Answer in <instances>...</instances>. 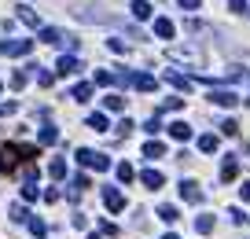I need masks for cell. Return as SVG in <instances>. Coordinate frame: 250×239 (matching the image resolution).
<instances>
[{
  "label": "cell",
  "mask_w": 250,
  "mask_h": 239,
  "mask_svg": "<svg viewBox=\"0 0 250 239\" xmlns=\"http://www.w3.org/2000/svg\"><path fill=\"white\" fill-rule=\"evenodd\" d=\"M18 158H37V147H30V144H4V147H0V169H4V173H11V169H15L18 165Z\"/></svg>",
  "instance_id": "obj_1"
},
{
  "label": "cell",
  "mask_w": 250,
  "mask_h": 239,
  "mask_svg": "<svg viewBox=\"0 0 250 239\" xmlns=\"http://www.w3.org/2000/svg\"><path fill=\"white\" fill-rule=\"evenodd\" d=\"M41 41L55 44V48H77V37H70V33H63V30H52V26L41 30Z\"/></svg>",
  "instance_id": "obj_2"
},
{
  "label": "cell",
  "mask_w": 250,
  "mask_h": 239,
  "mask_svg": "<svg viewBox=\"0 0 250 239\" xmlns=\"http://www.w3.org/2000/svg\"><path fill=\"white\" fill-rule=\"evenodd\" d=\"M77 162L81 165H89V169H107V155H100V151H89V147H81L77 151Z\"/></svg>",
  "instance_id": "obj_3"
},
{
  "label": "cell",
  "mask_w": 250,
  "mask_h": 239,
  "mask_svg": "<svg viewBox=\"0 0 250 239\" xmlns=\"http://www.w3.org/2000/svg\"><path fill=\"white\" fill-rule=\"evenodd\" d=\"M30 48H34L30 41H4L0 44V55H26Z\"/></svg>",
  "instance_id": "obj_4"
},
{
  "label": "cell",
  "mask_w": 250,
  "mask_h": 239,
  "mask_svg": "<svg viewBox=\"0 0 250 239\" xmlns=\"http://www.w3.org/2000/svg\"><path fill=\"white\" fill-rule=\"evenodd\" d=\"M210 99H214L217 107H235V103H239V96H235L232 89H228V92H225V89H217V92H214Z\"/></svg>",
  "instance_id": "obj_5"
},
{
  "label": "cell",
  "mask_w": 250,
  "mask_h": 239,
  "mask_svg": "<svg viewBox=\"0 0 250 239\" xmlns=\"http://www.w3.org/2000/svg\"><path fill=\"white\" fill-rule=\"evenodd\" d=\"M103 202H107V210H122V206H125L122 191H114V188H107V191H103Z\"/></svg>",
  "instance_id": "obj_6"
},
{
  "label": "cell",
  "mask_w": 250,
  "mask_h": 239,
  "mask_svg": "<svg viewBox=\"0 0 250 239\" xmlns=\"http://www.w3.org/2000/svg\"><path fill=\"white\" fill-rule=\"evenodd\" d=\"M162 77H166V81L173 85V89H184V92L192 89V81H188V77H184V74H177V70H166V74H162Z\"/></svg>",
  "instance_id": "obj_7"
},
{
  "label": "cell",
  "mask_w": 250,
  "mask_h": 239,
  "mask_svg": "<svg viewBox=\"0 0 250 239\" xmlns=\"http://www.w3.org/2000/svg\"><path fill=\"white\" fill-rule=\"evenodd\" d=\"M180 195L188 199V202H199L202 191H199V184H195V181H184V184H180Z\"/></svg>",
  "instance_id": "obj_8"
},
{
  "label": "cell",
  "mask_w": 250,
  "mask_h": 239,
  "mask_svg": "<svg viewBox=\"0 0 250 239\" xmlns=\"http://www.w3.org/2000/svg\"><path fill=\"white\" fill-rule=\"evenodd\" d=\"M15 11H18V18H22L26 26H41V18H37V11H34V8H26V4H18Z\"/></svg>",
  "instance_id": "obj_9"
},
{
  "label": "cell",
  "mask_w": 250,
  "mask_h": 239,
  "mask_svg": "<svg viewBox=\"0 0 250 239\" xmlns=\"http://www.w3.org/2000/svg\"><path fill=\"white\" fill-rule=\"evenodd\" d=\"M77 70H81V63H77L74 55H63V59H59V74H77Z\"/></svg>",
  "instance_id": "obj_10"
},
{
  "label": "cell",
  "mask_w": 250,
  "mask_h": 239,
  "mask_svg": "<svg viewBox=\"0 0 250 239\" xmlns=\"http://www.w3.org/2000/svg\"><path fill=\"white\" fill-rule=\"evenodd\" d=\"M169 136H173V140H188V136H192V125L173 122V125H169Z\"/></svg>",
  "instance_id": "obj_11"
},
{
  "label": "cell",
  "mask_w": 250,
  "mask_h": 239,
  "mask_svg": "<svg viewBox=\"0 0 250 239\" xmlns=\"http://www.w3.org/2000/svg\"><path fill=\"white\" fill-rule=\"evenodd\" d=\"M140 181L147 184V188H162V173H159V169H143Z\"/></svg>",
  "instance_id": "obj_12"
},
{
  "label": "cell",
  "mask_w": 250,
  "mask_h": 239,
  "mask_svg": "<svg viewBox=\"0 0 250 239\" xmlns=\"http://www.w3.org/2000/svg\"><path fill=\"white\" fill-rule=\"evenodd\" d=\"M133 85H136L140 92H155V77H151V74H136Z\"/></svg>",
  "instance_id": "obj_13"
},
{
  "label": "cell",
  "mask_w": 250,
  "mask_h": 239,
  "mask_svg": "<svg viewBox=\"0 0 250 239\" xmlns=\"http://www.w3.org/2000/svg\"><path fill=\"white\" fill-rule=\"evenodd\" d=\"M155 33H159V37H173V22H169V18H155Z\"/></svg>",
  "instance_id": "obj_14"
},
{
  "label": "cell",
  "mask_w": 250,
  "mask_h": 239,
  "mask_svg": "<svg viewBox=\"0 0 250 239\" xmlns=\"http://www.w3.org/2000/svg\"><path fill=\"white\" fill-rule=\"evenodd\" d=\"M143 155H147V158H162V155H166V147H162L159 140H151L147 147H143Z\"/></svg>",
  "instance_id": "obj_15"
},
{
  "label": "cell",
  "mask_w": 250,
  "mask_h": 239,
  "mask_svg": "<svg viewBox=\"0 0 250 239\" xmlns=\"http://www.w3.org/2000/svg\"><path fill=\"white\" fill-rule=\"evenodd\" d=\"M103 107H107V110H125V99L114 92V96H107V99H103Z\"/></svg>",
  "instance_id": "obj_16"
},
{
  "label": "cell",
  "mask_w": 250,
  "mask_h": 239,
  "mask_svg": "<svg viewBox=\"0 0 250 239\" xmlns=\"http://www.w3.org/2000/svg\"><path fill=\"white\" fill-rule=\"evenodd\" d=\"M133 15H136V18H151V4L136 0V4H133Z\"/></svg>",
  "instance_id": "obj_17"
},
{
  "label": "cell",
  "mask_w": 250,
  "mask_h": 239,
  "mask_svg": "<svg viewBox=\"0 0 250 239\" xmlns=\"http://www.w3.org/2000/svg\"><path fill=\"white\" fill-rule=\"evenodd\" d=\"M89 96H92V85H85V81H81V85H74V99H81V103H85Z\"/></svg>",
  "instance_id": "obj_18"
},
{
  "label": "cell",
  "mask_w": 250,
  "mask_h": 239,
  "mask_svg": "<svg viewBox=\"0 0 250 239\" xmlns=\"http://www.w3.org/2000/svg\"><path fill=\"white\" fill-rule=\"evenodd\" d=\"M159 217H162V221H169V224H173L180 214H177V206H159Z\"/></svg>",
  "instance_id": "obj_19"
},
{
  "label": "cell",
  "mask_w": 250,
  "mask_h": 239,
  "mask_svg": "<svg viewBox=\"0 0 250 239\" xmlns=\"http://www.w3.org/2000/svg\"><path fill=\"white\" fill-rule=\"evenodd\" d=\"M89 125L96 132H103V129H107V118H103V114H89Z\"/></svg>",
  "instance_id": "obj_20"
},
{
  "label": "cell",
  "mask_w": 250,
  "mask_h": 239,
  "mask_svg": "<svg viewBox=\"0 0 250 239\" xmlns=\"http://www.w3.org/2000/svg\"><path fill=\"white\" fill-rule=\"evenodd\" d=\"M55 140H59V132L52 129V125H44L41 129V144H55Z\"/></svg>",
  "instance_id": "obj_21"
},
{
  "label": "cell",
  "mask_w": 250,
  "mask_h": 239,
  "mask_svg": "<svg viewBox=\"0 0 250 239\" xmlns=\"http://www.w3.org/2000/svg\"><path fill=\"white\" fill-rule=\"evenodd\" d=\"M118 181H125V184L133 181V165H129V162H122V165H118Z\"/></svg>",
  "instance_id": "obj_22"
},
{
  "label": "cell",
  "mask_w": 250,
  "mask_h": 239,
  "mask_svg": "<svg viewBox=\"0 0 250 239\" xmlns=\"http://www.w3.org/2000/svg\"><path fill=\"white\" fill-rule=\"evenodd\" d=\"M235 173H239V165H235V162H225V165H221V177H225V181H232Z\"/></svg>",
  "instance_id": "obj_23"
},
{
  "label": "cell",
  "mask_w": 250,
  "mask_h": 239,
  "mask_svg": "<svg viewBox=\"0 0 250 239\" xmlns=\"http://www.w3.org/2000/svg\"><path fill=\"white\" fill-rule=\"evenodd\" d=\"M180 107H184V99H177V96L162 99V110H180Z\"/></svg>",
  "instance_id": "obj_24"
},
{
  "label": "cell",
  "mask_w": 250,
  "mask_h": 239,
  "mask_svg": "<svg viewBox=\"0 0 250 239\" xmlns=\"http://www.w3.org/2000/svg\"><path fill=\"white\" fill-rule=\"evenodd\" d=\"M48 173H52V177H63V173H67V162H59V158H55V162L48 165Z\"/></svg>",
  "instance_id": "obj_25"
},
{
  "label": "cell",
  "mask_w": 250,
  "mask_h": 239,
  "mask_svg": "<svg viewBox=\"0 0 250 239\" xmlns=\"http://www.w3.org/2000/svg\"><path fill=\"white\" fill-rule=\"evenodd\" d=\"M114 81V74H110V70H96V85H110Z\"/></svg>",
  "instance_id": "obj_26"
},
{
  "label": "cell",
  "mask_w": 250,
  "mask_h": 239,
  "mask_svg": "<svg viewBox=\"0 0 250 239\" xmlns=\"http://www.w3.org/2000/svg\"><path fill=\"white\" fill-rule=\"evenodd\" d=\"M199 147H202V151H217V136H202Z\"/></svg>",
  "instance_id": "obj_27"
},
{
  "label": "cell",
  "mask_w": 250,
  "mask_h": 239,
  "mask_svg": "<svg viewBox=\"0 0 250 239\" xmlns=\"http://www.w3.org/2000/svg\"><path fill=\"white\" fill-rule=\"evenodd\" d=\"M22 85H26V74H22V70H15V74H11V89H22Z\"/></svg>",
  "instance_id": "obj_28"
},
{
  "label": "cell",
  "mask_w": 250,
  "mask_h": 239,
  "mask_svg": "<svg viewBox=\"0 0 250 239\" xmlns=\"http://www.w3.org/2000/svg\"><path fill=\"white\" fill-rule=\"evenodd\" d=\"M195 228H199V232H210V228H214V217H199V221H195Z\"/></svg>",
  "instance_id": "obj_29"
},
{
  "label": "cell",
  "mask_w": 250,
  "mask_h": 239,
  "mask_svg": "<svg viewBox=\"0 0 250 239\" xmlns=\"http://www.w3.org/2000/svg\"><path fill=\"white\" fill-rule=\"evenodd\" d=\"M37 81H41L44 89H48V85H52V74H48V70H41V66H37Z\"/></svg>",
  "instance_id": "obj_30"
},
{
  "label": "cell",
  "mask_w": 250,
  "mask_h": 239,
  "mask_svg": "<svg viewBox=\"0 0 250 239\" xmlns=\"http://www.w3.org/2000/svg\"><path fill=\"white\" fill-rule=\"evenodd\" d=\"M221 132H228V136H235V132H239V125H235V122H225V125H221Z\"/></svg>",
  "instance_id": "obj_31"
},
{
  "label": "cell",
  "mask_w": 250,
  "mask_h": 239,
  "mask_svg": "<svg viewBox=\"0 0 250 239\" xmlns=\"http://www.w3.org/2000/svg\"><path fill=\"white\" fill-rule=\"evenodd\" d=\"M11 217H15V221H26V217H30V214H26L22 206H11Z\"/></svg>",
  "instance_id": "obj_32"
},
{
  "label": "cell",
  "mask_w": 250,
  "mask_h": 239,
  "mask_svg": "<svg viewBox=\"0 0 250 239\" xmlns=\"http://www.w3.org/2000/svg\"><path fill=\"white\" fill-rule=\"evenodd\" d=\"M228 8H232V11H243V8H247V0H228Z\"/></svg>",
  "instance_id": "obj_33"
},
{
  "label": "cell",
  "mask_w": 250,
  "mask_h": 239,
  "mask_svg": "<svg viewBox=\"0 0 250 239\" xmlns=\"http://www.w3.org/2000/svg\"><path fill=\"white\" fill-rule=\"evenodd\" d=\"M177 4H180V8H199L202 0H177Z\"/></svg>",
  "instance_id": "obj_34"
},
{
  "label": "cell",
  "mask_w": 250,
  "mask_h": 239,
  "mask_svg": "<svg viewBox=\"0 0 250 239\" xmlns=\"http://www.w3.org/2000/svg\"><path fill=\"white\" fill-rule=\"evenodd\" d=\"M243 199H247V202H250V184H243Z\"/></svg>",
  "instance_id": "obj_35"
},
{
  "label": "cell",
  "mask_w": 250,
  "mask_h": 239,
  "mask_svg": "<svg viewBox=\"0 0 250 239\" xmlns=\"http://www.w3.org/2000/svg\"><path fill=\"white\" fill-rule=\"evenodd\" d=\"M166 239H177V236H166Z\"/></svg>",
  "instance_id": "obj_36"
}]
</instances>
